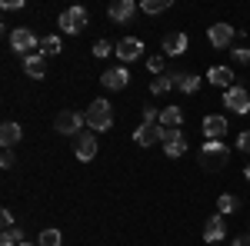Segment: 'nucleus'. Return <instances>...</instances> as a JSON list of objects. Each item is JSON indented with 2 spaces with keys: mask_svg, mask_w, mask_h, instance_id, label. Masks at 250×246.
Wrapping results in <instances>:
<instances>
[{
  "mask_svg": "<svg viewBox=\"0 0 250 246\" xmlns=\"http://www.w3.org/2000/svg\"><path fill=\"white\" fill-rule=\"evenodd\" d=\"M230 156V147L224 140H204V150H200V163L204 170H220Z\"/></svg>",
  "mask_w": 250,
  "mask_h": 246,
  "instance_id": "2",
  "label": "nucleus"
},
{
  "mask_svg": "<svg viewBox=\"0 0 250 246\" xmlns=\"http://www.w3.org/2000/svg\"><path fill=\"white\" fill-rule=\"evenodd\" d=\"M83 116H87V127H90L94 133H104V130L114 127V107H110L107 100H94Z\"/></svg>",
  "mask_w": 250,
  "mask_h": 246,
  "instance_id": "1",
  "label": "nucleus"
},
{
  "mask_svg": "<svg viewBox=\"0 0 250 246\" xmlns=\"http://www.w3.org/2000/svg\"><path fill=\"white\" fill-rule=\"evenodd\" d=\"M173 87H177V74H164V76H157L154 83H150V94L164 96V94H170Z\"/></svg>",
  "mask_w": 250,
  "mask_h": 246,
  "instance_id": "20",
  "label": "nucleus"
},
{
  "mask_svg": "<svg viewBox=\"0 0 250 246\" xmlns=\"http://www.w3.org/2000/svg\"><path fill=\"white\" fill-rule=\"evenodd\" d=\"M187 43H190V40H187L184 30H173V34L164 37V54H167V57H180V54L187 50Z\"/></svg>",
  "mask_w": 250,
  "mask_h": 246,
  "instance_id": "14",
  "label": "nucleus"
},
{
  "mask_svg": "<svg viewBox=\"0 0 250 246\" xmlns=\"http://www.w3.org/2000/svg\"><path fill=\"white\" fill-rule=\"evenodd\" d=\"M240 209V200L233 196V193H224L220 200H217V213H224V216H230V213H237Z\"/></svg>",
  "mask_w": 250,
  "mask_h": 246,
  "instance_id": "23",
  "label": "nucleus"
},
{
  "mask_svg": "<svg viewBox=\"0 0 250 246\" xmlns=\"http://www.w3.org/2000/svg\"><path fill=\"white\" fill-rule=\"evenodd\" d=\"M224 107L233 110L237 116L250 114V90H244V87H230V90H224Z\"/></svg>",
  "mask_w": 250,
  "mask_h": 246,
  "instance_id": "5",
  "label": "nucleus"
},
{
  "mask_svg": "<svg viewBox=\"0 0 250 246\" xmlns=\"http://www.w3.org/2000/svg\"><path fill=\"white\" fill-rule=\"evenodd\" d=\"M237 150H240V153H247V156H250V130H244L240 136H237Z\"/></svg>",
  "mask_w": 250,
  "mask_h": 246,
  "instance_id": "30",
  "label": "nucleus"
},
{
  "mask_svg": "<svg viewBox=\"0 0 250 246\" xmlns=\"http://www.w3.org/2000/svg\"><path fill=\"white\" fill-rule=\"evenodd\" d=\"M20 136H23V130H20V123H14V120H7V123L0 127V143H3V150H14L20 143Z\"/></svg>",
  "mask_w": 250,
  "mask_h": 246,
  "instance_id": "16",
  "label": "nucleus"
},
{
  "mask_svg": "<svg viewBox=\"0 0 250 246\" xmlns=\"http://www.w3.org/2000/svg\"><path fill=\"white\" fill-rule=\"evenodd\" d=\"M147 70L154 76H164V57H147Z\"/></svg>",
  "mask_w": 250,
  "mask_h": 246,
  "instance_id": "28",
  "label": "nucleus"
},
{
  "mask_svg": "<svg viewBox=\"0 0 250 246\" xmlns=\"http://www.w3.org/2000/svg\"><path fill=\"white\" fill-rule=\"evenodd\" d=\"M244 176H247V180H250V163H247V170H244Z\"/></svg>",
  "mask_w": 250,
  "mask_h": 246,
  "instance_id": "37",
  "label": "nucleus"
},
{
  "mask_svg": "<svg viewBox=\"0 0 250 246\" xmlns=\"http://www.w3.org/2000/svg\"><path fill=\"white\" fill-rule=\"evenodd\" d=\"M233 246H250V233H244V236H233Z\"/></svg>",
  "mask_w": 250,
  "mask_h": 246,
  "instance_id": "35",
  "label": "nucleus"
},
{
  "mask_svg": "<svg viewBox=\"0 0 250 246\" xmlns=\"http://www.w3.org/2000/svg\"><path fill=\"white\" fill-rule=\"evenodd\" d=\"M204 140H224V133H227V116H220V114H210V116H204Z\"/></svg>",
  "mask_w": 250,
  "mask_h": 246,
  "instance_id": "11",
  "label": "nucleus"
},
{
  "mask_svg": "<svg viewBox=\"0 0 250 246\" xmlns=\"http://www.w3.org/2000/svg\"><path fill=\"white\" fill-rule=\"evenodd\" d=\"M40 50H43V57H54V54H60V37H57V34L40 37Z\"/></svg>",
  "mask_w": 250,
  "mask_h": 246,
  "instance_id": "24",
  "label": "nucleus"
},
{
  "mask_svg": "<svg viewBox=\"0 0 250 246\" xmlns=\"http://www.w3.org/2000/svg\"><path fill=\"white\" fill-rule=\"evenodd\" d=\"M207 80L217 83V87H224V90L237 87V83H233V70H230V67H210V70H207Z\"/></svg>",
  "mask_w": 250,
  "mask_h": 246,
  "instance_id": "17",
  "label": "nucleus"
},
{
  "mask_svg": "<svg viewBox=\"0 0 250 246\" xmlns=\"http://www.w3.org/2000/svg\"><path fill=\"white\" fill-rule=\"evenodd\" d=\"M60 243H63L60 229H43V233H40V243H37V246H60Z\"/></svg>",
  "mask_w": 250,
  "mask_h": 246,
  "instance_id": "27",
  "label": "nucleus"
},
{
  "mask_svg": "<svg viewBox=\"0 0 250 246\" xmlns=\"http://www.w3.org/2000/svg\"><path fill=\"white\" fill-rule=\"evenodd\" d=\"M144 123H160V114L154 107H144Z\"/></svg>",
  "mask_w": 250,
  "mask_h": 246,
  "instance_id": "31",
  "label": "nucleus"
},
{
  "mask_svg": "<svg viewBox=\"0 0 250 246\" xmlns=\"http://www.w3.org/2000/svg\"><path fill=\"white\" fill-rule=\"evenodd\" d=\"M10 47H14L17 54H23V57H30V54L40 47V40H37L34 30H27V27H14V30H10Z\"/></svg>",
  "mask_w": 250,
  "mask_h": 246,
  "instance_id": "4",
  "label": "nucleus"
},
{
  "mask_svg": "<svg viewBox=\"0 0 250 246\" xmlns=\"http://www.w3.org/2000/svg\"><path fill=\"white\" fill-rule=\"evenodd\" d=\"M110 50H114V47H110L107 40H97V43H94V57H100V60L110 57Z\"/></svg>",
  "mask_w": 250,
  "mask_h": 246,
  "instance_id": "29",
  "label": "nucleus"
},
{
  "mask_svg": "<svg viewBox=\"0 0 250 246\" xmlns=\"http://www.w3.org/2000/svg\"><path fill=\"white\" fill-rule=\"evenodd\" d=\"M134 140H137V147H154V140H160L157 123H140L134 130Z\"/></svg>",
  "mask_w": 250,
  "mask_h": 246,
  "instance_id": "19",
  "label": "nucleus"
},
{
  "mask_svg": "<svg viewBox=\"0 0 250 246\" xmlns=\"http://www.w3.org/2000/svg\"><path fill=\"white\" fill-rule=\"evenodd\" d=\"M100 83H104L107 90H124V87L130 83V70H127V67H110L107 74L100 76Z\"/></svg>",
  "mask_w": 250,
  "mask_h": 246,
  "instance_id": "12",
  "label": "nucleus"
},
{
  "mask_svg": "<svg viewBox=\"0 0 250 246\" xmlns=\"http://www.w3.org/2000/svg\"><path fill=\"white\" fill-rule=\"evenodd\" d=\"M17 7H23V0H3V10H17Z\"/></svg>",
  "mask_w": 250,
  "mask_h": 246,
  "instance_id": "36",
  "label": "nucleus"
},
{
  "mask_svg": "<svg viewBox=\"0 0 250 246\" xmlns=\"http://www.w3.org/2000/svg\"><path fill=\"white\" fill-rule=\"evenodd\" d=\"M167 7H170V0H144V3H140V10L150 14V17H154V14H164Z\"/></svg>",
  "mask_w": 250,
  "mask_h": 246,
  "instance_id": "26",
  "label": "nucleus"
},
{
  "mask_svg": "<svg viewBox=\"0 0 250 246\" xmlns=\"http://www.w3.org/2000/svg\"><path fill=\"white\" fill-rule=\"evenodd\" d=\"M87 123V116L77 114V110H60L54 116V130L63 133V136H80V127Z\"/></svg>",
  "mask_w": 250,
  "mask_h": 246,
  "instance_id": "3",
  "label": "nucleus"
},
{
  "mask_svg": "<svg viewBox=\"0 0 250 246\" xmlns=\"http://www.w3.org/2000/svg\"><path fill=\"white\" fill-rule=\"evenodd\" d=\"M23 74L34 76V80H43V76H47V60H43V54H30V57H23Z\"/></svg>",
  "mask_w": 250,
  "mask_h": 246,
  "instance_id": "15",
  "label": "nucleus"
},
{
  "mask_svg": "<svg viewBox=\"0 0 250 246\" xmlns=\"http://www.w3.org/2000/svg\"><path fill=\"white\" fill-rule=\"evenodd\" d=\"M0 167H3V170H10V167H14V153H10V150H3V156H0Z\"/></svg>",
  "mask_w": 250,
  "mask_h": 246,
  "instance_id": "33",
  "label": "nucleus"
},
{
  "mask_svg": "<svg viewBox=\"0 0 250 246\" xmlns=\"http://www.w3.org/2000/svg\"><path fill=\"white\" fill-rule=\"evenodd\" d=\"M0 223H3V229H10V227H14V213L3 209V213H0Z\"/></svg>",
  "mask_w": 250,
  "mask_h": 246,
  "instance_id": "34",
  "label": "nucleus"
},
{
  "mask_svg": "<svg viewBox=\"0 0 250 246\" xmlns=\"http://www.w3.org/2000/svg\"><path fill=\"white\" fill-rule=\"evenodd\" d=\"M57 23H60L63 34H80V30L87 27V10H83V7H70V10L60 14Z\"/></svg>",
  "mask_w": 250,
  "mask_h": 246,
  "instance_id": "6",
  "label": "nucleus"
},
{
  "mask_svg": "<svg viewBox=\"0 0 250 246\" xmlns=\"http://www.w3.org/2000/svg\"><path fill=\"white\" fill-rule=\"evenodd\" d=\"M114 50H117V57L124 60V63H134V60H140V54H144V43H140L137 37H124Z\"/></svg>",
  "mask_w": 250,
  "mask_h": 246,
  "instance_id": "10",
  "label": "nucleus"
},
{
  "mask_svg": "<svg viewBox=\"0 0 250 246\" xmlns=\"http://www.w3.org/2000/svg\"><path fill=\"white\" fill-rule=\"evenodd\" d=\"M177 90L193 96L197 90H200V76H197V74H177Z\"/></svg>",
  "mask_w": 250,
  "mask_h": 246,
  "instance_id": "21",
  "label": "nucleus"
},
{
  "mask_svg": "<svg viewBox=\"0 0 250 246\" xmlns=\"http://www.w3.org/2000/svg\"><path fill=\"white\" fill-rule=\"evenodd\" d=\"M74 156H77L80 163H90L97 156V136L94 133H80L74 136Z\"/></svg>",
  "mask_w": 250,
  "mask_h": 246,
  "instance_id": "8",
  "label": "nucleus"
},
{
  "mask_svg": "<svg viewBox=\"0 0 250 246\" xmlns=\"http://www.w3.org/2000/svg\"><path fill=\"white\" fill-rule=\"evenodd\" d=\"M207 40H210L213 50H227L233 43V27L230 23H213V27H207Z\"/></svg>",
  "mask_w": 250,
  "mask_h": 246,
  "instance_id": "7",
  "label": "nucleus"
},
{
  "mask_svg": "<svg viewBox=\"0 0 250 246\" xmlns=\"http://www.w3.org/2000/svg\"><path fill=\"white\" fill-rule=\"evenodd\" d=\"M23 243V233H20V227H10L0 233V246H20Z\"/></svg>",
  "mask_w": 250,
  "mask_h": 246,
  "instance_id": "25",
  "label": "nucleus"
},
{
  "mask_svg": "<svg viewBox=\"0 0 250 246\" xmlns=\"http://www.w3.org/2000/svg\"><path fill=\"white\" fill-rule=\"evenodd\" d=\"M20 246H37V243H20Z\"/></svg>",
  "mask_w": 250,
  "mask_h": 246,
  "instance_id": "38",
  "label": "nucleus"
},
{
  "mask_svg": "<svg viewBox=\"0 0 250 246\" xmlns=\"http://www.w3.org/2000/svg\"><path fill=\"white\" fill-rule=\"evenodd\" d=\"M233 60H237V63H250V50L247 47H237V50H233Z\"/></svg>",
  "mask_w": 250,
  "mask_h": 246,
  "instance_id": "32",
  "label": "nucleus"
},
{
  "mask_svg": "<svg viewBox=\"0 0 250 246\" xmlns=\"http://www.w3.org/2000/svg\"><path fill=\"white\" fill-rule=\"evenodd\" d=\"M160 127L180 130V127H184V110H180V107H164V110H160Z\"/></svg>",
  "mask_w": 250,
  "mask_h": 246,
  "instance_id": "18",
  "label": "nucleus"
},
{
  "mask_svg": "<svg viewBox=\"0 0 250 246\" xmlns=\"http://www.w3.org/2000/svg\"><path fill=\"white\" fill-rule=\"evenodd\" d=\"M164 153H167L170 160H180V156L187 153V140H184V133H180L177 140H170V143H164Z\"/></svg>",
  "mask_w": 250,
  "mask_h": 246,
  "instance_id": "22",
  "label": "nucleus"
},
{
  "mask_svg": "<svg viewBox=\"0 0 250 246\" xmlns=\"http://www.w3.org/2000/svg\"><path fill=\"white\" fill-rule=\"evenodd\" d=\"M204 240H207V243L227 240V220H224V213H213L210 220L204 223Z\"/></svg>",
  "mask_w": 250,
  "mask_h": 246,
  "instance_id": "9",
  "label": "nucleus"
},
{
  "mask_svg": "<svg viewBox=\"0 0 250 246\" xmlns=\"http://www.w3.org/2000/svg\"><path fill=\"white\" fill-rule=\"evenodd\" d=\"M134 14H137L134 0H114V3H110V20H114V23H130Z\"/></svg>",
  "mask_w": 250,
  "mask_h": 246,
  "instance_id": "13",
  "label": "nucleus"
}]
</instances>
